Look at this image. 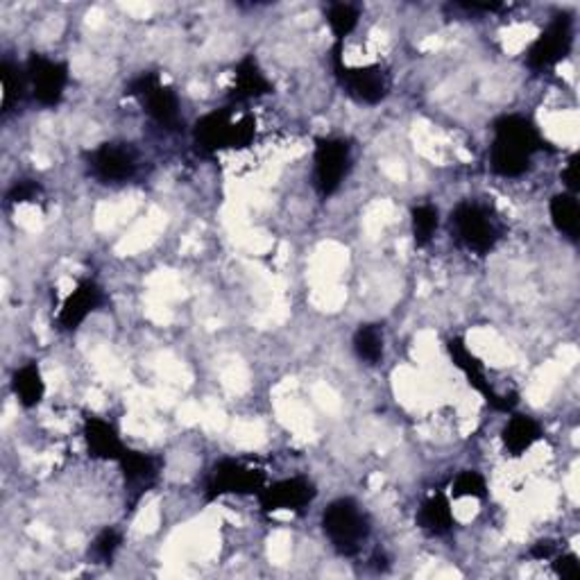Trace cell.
Returning a JSON list of instances; mask_svg holds the SVG:
<instances>
[{"label":"cell","mask_w":580,"mask_h":580,"mask_svg":"<svg viewBox=\"0 0 580 580\" xmlns=\"http://www.w3.org/2000/svg\"><path fill=\"white\" fill-rule=\"evenodd\" d=\"M126 94L143 105V111L155 120L166 132H177L181 128V103L177 91L162 82L157 73H141L134 78Z\"/></svg>","instance_id":"5b68a950"},{"label":"cell","mask_w":580,"mask_h":580,"mask_svg":"<svg viewBox=\"0 0 580 580\" xmlns=\"http://www.w3.org/2000/svg\"><path fill=\"white\" fill-rule=\"evenodd\" d=\"M120 544H123V535H120V531L116 529H105L96 535L94 544H91V554H94V558L103 565H109L114 560V556L118 554Z\"/></svg>","instance_id":"4316f807"},{"label":"cell","mask_w":580,"mask_h":580,"mask_svg":"<svg viewBox=\"0 0 580 580\" xmlns=\"http://www.w3.org/2000/svg\"><path fill=\"white\" fill-rule=\"evenodd\" d=\"M333 75L339 84L345 88V94L358 103V105H381L390 94V78L381 67H356L350 69L343 62V44L335 42L333 55H331Z\"/></svg>","instance_id":"8992f818"},{"label":"cell","mask_w":580,"mask_h":580,"mask_svg":"<svg viewBox=\"0 0 580 580\" xmlns=\"http://www.w3.org/2000/svg\"><path fill=\"white\" fill-rule=\"evenodd\" d=\"M12 392L23 409H37L44 402L46 381L37 363H25L12 375Z\"/></svg>","instance_id":"ffe728a7"},{"label":"cell","mask_w":580,"mask_h":580,"mask_svg":"<svg viewBox=\"0 0 580 580\" xmlns=\"http://www.w3.org/2000/svg\"><path fill=\"white\" fill-rule=\"evenodd\" d=\"M118 465H120V472H123L128 501H130V506H137L141 501V497L157 485L162 461L155 455L134 451L128 447L123 458L118 461Z\"/></svg>","instance_id":"5bb4252c"},{"label":"cell","mask_w":580,"mask_h":580,"mask_svg":"<svg viewBox=\"0 0 580 580\" xmlns=\"http://www.w3.org/2000/svg\"><path fill=\"white\" fill-rule=\"evenodd\" d=\"M573 48V19L571 14H556L542 35L531 44L526 52V64L531 71H546L560 64Z\"/></svg>","instance_id":"9c48e42d"},{"label":"cell","mask_w":580,"mask_h":580,"mask_svg":"<svg viewBox=\"0 0 580 580\" xmlns=\"http://www.w3.org/2000/svg\"><path fill=\"white\" fill-rule=\"evenodd\" d=\"M578 166H580V155H578V152H573V155L567 162V168L563 170V181H565V187H567V193H571V196H576L580 191Z\"/></svg>","instance_id":"f546056e"},{"label":"cell","mask_w":580,"mask_h":580,"mask_svg":"<svg viewBox=\"0 0 580 580\" xmlns=\"http://www.w3.org/2000/svg\"><path fill=\"white\" fill-rule=\"evenodd\" d=\"M447 352H449L455 368L465 375L467 383L483 396L487 404H490L499 413H512V409L517 406V394H504V392L495 390V386L487 381L483 363L470 352V347L465 345L463 339H451L447 343Z\"/></svg>","instance_id":"8fae6325"},{"label":"cell","mask_w":580,"mask_h":580,"mask_svg":"<svg viewBox=\"0 0 580 580\" xmlns=\"http://www.w3.org/2000/svg\"><path fill=\"white\" fill-rule=\"evenodd\" d=\"M451 229L455 238L474 255H490L501 238V225L490 206L474 200L455 204L451 211Z\"/></svg>","instance_id":"277c9868"},{"label":"cell","mask_w":580,"mask_h":580,"mask_svg":"<svg viewBox=\"0 0 580 580\" xmlns=\"http://www.w3.org/2000/svg\"><path fill=\"white\" fill-rule=\"evenodd\" d=\"M501 440H504L506 451L519 458L526 451H531L542 440V426L529 415H512L504 426Z\"/></svg>","instance_id":"d6986e66"},{"label":"cell","mask_w":580,"mask_h":580,"mask_svg":"<svg viewBox=\"0 0 580 580\" xmlns=\"http://www.w3.org/2000/svg\"><path fill=\"white\" fill-rule=\"evenodd\" d=\"M103 299H105L103 288L96 282L91 280L80 282L75 291H71L69 297L64 299L62 309H59L57 327L62 331H75L91 313L98 311Z\"/></svg>","instance_id":"2e32d148"},{"label":"cell","mask_w":580,"mask_h":580,"mask_svg":"<svg viewBox=\"0 0 580 580\" xmlns=\"http://www.w3.org/2000/svg\"><path fill=\"white\" fill-rule=\"evenodd\" d=\"M274 91L272 82L265 78L261 71L257 57L246 55L240 59L234 69V88H232V100L236 103H248V100H259L263 96H270Z\"/></svg>","instance_id":"e0dca14e"},{"label":"cell","mask_w":580,"mask_h":580,"mask_svg":"<svg viewBox=\"0 0 580 580\" xmlns=\"http://www.w3.org/2000/svg\"><path fill=\"white\" fill-rule=\"evenodd\" d=\"M322 531L335 552L345 558H354L370 537V519L356 499L343 497L324 508Z\"/></svg>","instance_id":"3957f363"},{"label":"cell","mask_w":580,"mask_h":580,"mask_svg":"<svg viewBox=\"0 0 580 580\" xmlns=\"http://www.w3.org/2000/svg\"><path fill=\"white\" fill-rule=\"evenodd\" d=\"M352 170V145L345 139L327 137L316 141L313 152V189L322 200L341 191Z\"/></svg>","instance_id":"52a82bcc"},{"label":"cell","mask_w":580,"mask_h":580,"mask_svg":"<svg viewBox=\"0 0 580 580\" xmlns=\"http://www.w3.org/2000/svg\"><path fill=\"white\" fill-rule=\"evenodd\" d=\"M352 347L360 360L377 365L383 358V329L379 324H360L352 339Z\"/></svg>","instance_id":"603a6c76"},{"label":"cell","mask_w":580,"mask_h":580,"mask_svg":"<svg viewBox=\"0 0 580 580\" xmlns=\"http://www.w3.org/2000/svg\"><path fill=\"white\" fill-rule=\"evenodd\" d=\"M88 173L105 185H123L139 170V155L130 143H103L86 155Z\"/></svg>","instance_id":"7c38bea8"},{"label":"cell","mask_w":580,"mask_h":580,"mask_svg":"<svg viewBox=\"0 0 580 580\" xmlns=\"http://www.w3.org/2000/svg\"><path fill=\"white\" fill-rule=\"evenodd\" d=\"M495 141L490 147V166L499 177L514 179L531 170L533 157L546 147L535 123L526 116L506 114L493 126Z\"/></svg>","instance_id":"6da1fadb"},{"label":"cell","mask_w":580,"mask_h":580,"mask_svg":"<svg viewBox=\"0 0 580 580\" xmlns=\"http://www.w3.org/2000/svg\"><path fill=\"white\" fill-rule=\"evenodd\" d=\"M257 123L252 116L236 118L232 107H223L202 116L193 128V143L200 155L211 157L223 150H238L252 143Z\"/></svg>","instance_id":"7a4b0ae2"},{"label":"cell","mask_w":580,"mask_h":580,"mask_svg":"<svg viewBox=\"0 0 580 580\" xmlns=\"http://www.w3.org/2000/svg\"><path fill=\"white\" fill-rule=\"evenodd\" d=\"M257 497H259L261 510L268 514L282 512V510L304 512L316 501L318 490H316L313 481H309L307 476H291L272 485H265Z\"/></svg>","instance_id":"4fadbf2b"},{"label":"cell","mask_w":580,"mask_h":580,"mask_svg":"<svg viewBox=\"0 0 580 580\" xmlns=\"http://www.w3.org/2000/svg\"><path fill=\"white\" fill-rule=\"evenodd\" d=\"M415 522L426 535H434V537L449 535L455 526L449 497L442 493H434L431 497H426L417 510Z\"/></svg>","instance_id":"ac0fdd59"},{"label":"cell","mask_w":580,"mask_h":580,"mask_svg":"<svg viewBox=\"0 0 580 580\" xmlns=\"http://www.w3.org/2000/svg\"><path fill=\"white\" fill-rule=\"evenodd\" d=\"M29 94L42 107H57L69 86V67L59 59L33 52L25 62Z\"/></svg>","instance_id":"30bf717a"},{"label":"cell","mask_w":580,"mask_h":580,"mask_svg":"<svg viewBox=\"0 0 580 580\" xmlns=\"http://www.w3.org/2000/svg\"><path fill=\"white\" fill-rule=\"evenodd\" d=\"M548 213H552V223L554 227L567 236L569 240H578L580 234V206L576 196L571 193H558L552 198V204H548Z\"/></svg>","instance_id":"7402d4cb"},{"label":"cell","mask_w":580,"mask_h":580,"mask_svg":"<svg viewBox=\"0 0 580 580\" xmlns=\"http://www.w3.org/2000/svg\"><path fill=\"white\" fill-rule=\"evenodd\" d=\"M0 86H3V103H0V111H3V116H8L10 111H14V107L23 103L25 94L29 91L25 67L19 69L16 64L10 62V59H3V64H0Z\"/></svg>","instance_id":"44dd1931"},{"label":"cell","mask_w":580,"mask_h":580,"mask_svg":"<svg viewBox=\"0 0 580 580\" xmlns=\"http://www.w3.org/2000/svg\"><path fill=\"white\" fill-rule=\"evenodd\" d=\"M82 436L86 442V451L91 458H94V461L118 463L128 449V445L123 442V438H120L116 426L96 415L84 417Z\"/></svg>","instance_id":"9a60e30c"},{"label":"cell","mask_w":580,"mask_h":580,"mask_svg":"<svg viewBox=\"0 0 580 580\" xmlns=\"http://www.w3.org/2000/svg\"><path fill=\"white\" fill-rule=\"evenodd\" d=\"M413 221V238L417 248H426L434 240L438 225H440V213L434 204H417L411 211Z\"/></svg>","instance_id":"cb8c5ba5"},{"label":"cell","mask_w":580,"mask_h":580,"mask_svg":"<svg viewBox=\"0 0 580 580\" xmlns=\"http://www.w3.org/2000/svg\"><path fill=\"white\" fill-rule=\"evenodd\" d=\"M556 552H558V544L554 540H540L531 548V558H535V560H552V558H556Z\"/></svg>","instance_id":"4dcf8cb0"},{"label":"cell","mask_w":580,"mask_h":580,"mask_svg":"<svg viewBox=\"0 0 580 580\" xmlns=\"http://www.w3.org/2000/svg\"><path fill=\"white\" fill-rule=\"evenodd\" d=\"M451 495L455 499H465V497H472V499H485L487 497V483H485V476L476 470H463L458 472L455 478L451 481Z\"/></svg>","instance_id":"484cf974"},{"label":"cell","mask_w":580,"mask_h":580,"mask_svg":"<svg viewBox=\"0 0 580 580\" xmlns=\"http://www.w3.org/2000/svg\"><path fill=\"white\" fill-rule=\"evenodd\" d=\"M554 571L565 578V580H576L580 578V563H578V556L576 554H563L556 558L554 563Z\"/></svg>","instance_id":"f1b7e54d"},{"label":"cell","mask_w":580,"mask_h":580,"mask_svg":"<svg viewBox=\"0 0 580 580\" xmlns=\"http://www.w3.org/2000/svg\"><path fill=\"white\" fill-rule=\"evenodd\" d=\"M44 196V189L35 179H21L8 191V204H23V202H37Z\"/></svg>","instance_id":"83f0119b"},{"label":"cell","mask_w":580,"mask_h":580,"mask_svg":"<svg viewBox=\"0 0 580 580\" xmlns=\"http://www.w3.org/2000/svg\"><path fill=\"white\" fill-rule=\"evenodd\" d=\"M265 472L252 467L236 458H223L211 467L204 495L206 501H216L223 497H242V495H259L265 487Z\"/></svg>","instance_id":"ba28073f"},{"label":"cell","mask_w":580,"mask_h":580,"mask_svg":"<svg viewBox=\"0 0 580 580\" xmlns=\"http://www.w3.org/2000/svg\"><path fill=\"white\" fill-rule=\"evenodd\" d=\"M358 19H360L358 8L350 5V3H333L327 10V23H329L331 33L339 44H343V39L354 33L356 25H358Z\"/></svg>","instance_id":"d4e9b609"}]
</instances>
